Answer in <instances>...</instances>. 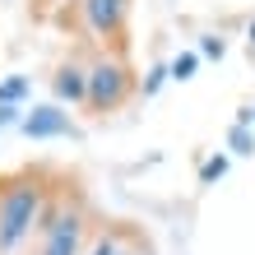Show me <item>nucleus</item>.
<instances>
[{"instance_id":"6","label":"nucleus","mask_w":255,"mask_h":255,"mask_svg":"<svg viewBox=\"0 0 255 255\" xmlns=\"http://www.w3.org/2000/svg\"><path fill=\"white\" fill-rule=\"evenodd\" d=\"M51 93L61 98V102H79V107H84V98H88V65L61 61L56 74H51Z\"/></svg>"},{"instance_id":"10","label":"nucleus","mask_w":255,"mask_h":255,"mask_svg":"<svg viewBox=\"0 0 255 255\" xmlns=\"http://www.w3.org/2000/svg\"><path fill=\"white\" fill-rule=\"evenodd\" d=\"M167 79H172V74H167V65H153V70H148V79H144V98H153Z\"/></svg>"},{"instance_id":"12","label":"nucleus","mask_w":255,"mask_h":255,"mask_svg":"<svg viewBox=\"0 0 255 255\" xmlns=\"http://www.w3.org/2000/svg\"><path fill=\"white\" fill-rule=\"evenodd\" d=\"M232 144H237V153H255V139H251L246 121H237V126H232Z\"/></svg>"},{"instance_id":"14","label":"nucleus","mask_w":255,"mask_h":255,"mask_svg":"<svg viewBox=\"0 0 255 255\" xmlns=\"http://www.w3.org/2000/svg\"><path fill=\"white\" fill-rule=\"evenodd\" d=\"M14 121H19V107H9V102H0V130H5V126H14Z\"/></svg>"},{"instance_id":"4","label":"nucleus","mask_w":255,"mask_h":255,"mask_svg":"<svg viewBox=\"0 0 255 255\" xmlns=\"http://www.w3.org/2000/svg\"><path fill=\"white\" fill-rule=\"evenodd\" d=\"M84 23L98 42H107L112 56H126V28H130V0H84Z\"/></svg>"},{"instance_id":"2","label":"nucleus","mask_w":255,"mask_h":255,"mask_svg":"<svg viewBox=\"0 0 255 255\" xmlns=\"http://www.w3.org/2000/svg\"><path fill=\"white\" fill-rule=\"evenodd\" d=\"M42 246L37 255H84V237H88V204L79 195H61V200H47V214H42Z\"/></svg>"},{"instance_id":"9","label":"nucleus","mask_w":255,"mask_h":255,"mask_svg":"<svg viewBox=\"0 0 255 255\" xmlns=\"http://www.w3.org/2000/svg\"><path fill=\"white\" fill-rule=\"evenodd\" d=\"M218 176H228V158H223V153H218V158H209L204 167H200V181H204V186H209V181H218Z\"/></svg>"},{"instance_id":"15","label":"nucleus","mask_w":255,"mask_h":255,"mask_svg":"<svg viewBox=\"0 0 255 255\" xmlns=\"http://www.w3.org/2000/svg\"><path fill=\"white\" fill-rule=\"evenodd\" d=\"M130 255H153V246H148V242H144V246L134 242V251H130Z\"/></svg>"},{"instance_id":"5","label":"nucleus","mask_w":255,"mask_h":255,"mask_svg":"<svg viewBox=\"0 0 255 255\" xmlns=\"http://www.w3.org/2000/svg\"><path fill=\"white\" fill-rule=\"evenodd\" d=\"M19 130L28 139H70V134H79L70 112H61V107H33L28 116H19Z\"/></svg>"},{"instance_id":"13","label":"nucleus","mask_w":255,"mask_h":255,"mask_svg":"<svg viewBox=\"0 0 255 255\" xmlns=\"http://www.w3.org/2000/svg\"><path fill=\"white\" fill-rule=\"evenodd\" d=\"M204 56H214V61H223V51H228V42L223 37H204V47H200Z\"/></svg>"},{"instance_id":"8","label":"nucleus","mask_w":255,"mask_h":255,"mask_svg":"<svg viewBox=\"0 0 255 255\" xmlns=\"http://www.w3.org/2000/svg\"><path fill=\"white\" fill-rule=\"evenodd\" d=\"M195 70H200V56H195V51H181V56H176V61L167 65V74H172V79H195Z\"/></svg>"},{"instance_id":"3","label":"nucleus","mask_w":255,"mask_h":255,"mask_svg":"<svg viewBox=\"0 0 255 255\" xmlns=\"http://www.w3.org/2000/svg\"><path fill=\"white\" fill-rule=\"evenodd\" d=\"M134 70L126 65V56H98L93 65H88V98H84V107L88 116H112V112H121L126 102L134 98Z\"/></svg>"},{"instance_id":"1","label":"nucleus","mask_w":255,"mask_h":255,"mask_svg":"<svg viewBox=\"0 0 255 255\" xmlns=\"http://www.w3.org/2000/svg\"><path fill=\"white\" fill-rule=\"evenodd\" d=\"M47 214V172L23 167L0 176V255H19Z\"/></svg>"},{"instance_id":"16","label":"nucleus","mask_w":255,"mask_h":255,"mask_svg":"<svg viewBox=\"0 0 255 255\" xmlns=\"http://www.w3.org/2000/svg\"><path fill=\"white\" fill-rule=\"evenodd\" d=\"M251 47H255V23H251Z\"/></svg>"},{"instance_id":"7","label":"nucleus","mask_w":255,"mask_h":255,"mask_svg":"<svg viewBox=\"0 0 255 255\" xmlns=\"http://www.w3.org/2000/svg\"><path fill=\"white\" fill-rule=\"evenodd\" d=\"M130 251H134V242H126V237L112 228V232H102V237H98V242L88 246L84 255H130Z\"/></svg>"},{"instance_id":"11","label":"nucleus","mask_w":255,"mask_h":255,"mask_svg":"<svg viewBox=\"0 0 255 255\" xmlns=\"http://www.w3.org/2000/svg\"><path fill=\"white\" fill-rule=\"evenodd\" d=\"M23 93H28V84H23V79H5V84H0V102H9V107H14Z\"/></svg>"}]
</instances>
